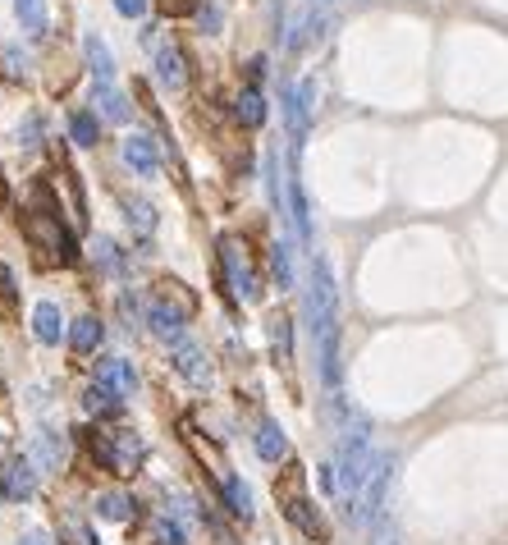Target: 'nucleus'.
<instances>
[{
	"label": "nucleus",
	"mask_w": 508,
	"mask_h": 545,
	"mask_svg": "<svg viewBox=\"0 0 508 545\" xmlns=\"http://www.w3.org/2000/svg\"><path fill=\"white\" fill-rule=\"evenodd\" d=\"M33 335L42 339V344H60V335H65V317H60V307H55V303H37L33 307Z\"/></svg>",
	"instance_id": "f3484780"
},
{
	"label": "nucleus",
	"mask_w": 508,
	"mask_h": 545,
	"mask_svg": "<svg viewBox=\"0 0 508 545\" xmlns=\"http://www.w3.org/2000/svg\"><path fill=\"white\" fill-rule=\"evenodd\" d=\"M97 266H101L106 275H119V271H124V257H119V248H115L110 239H97Z\"/></svg>",
	"instance_id": "c756f323"
},
{
	"label": "nucleus",
	"mask_w": 508,
	"mask_h": 545,
	"mask_svg": "<svg viewBox=\"0 0 508 545\" xmlns=\"http://www.w3.org/2000/svg\"><path fill=\"white\" fill-rule=\"evenodd\" d=\"M60 541H69V545H101L97 536L87 532V523H78V518H69V523H60Z\"/></svg>",
	"instance_id": "7c9ffc66"
},
{
	"label": "nucleus",
	"mask_w": 508,
	"mask_h": 545,
	"mask_svg": "<svg viewBox=\"0 0 508 545\" xmlns=\"http://www.w3.org/2000/svg\"><path fill=\"white\" fill-rule=\"evenodd\" d=\"M19 545H55V541H51V532L33 527V532H23V536H19Z\"/></svg>",
	"instance_id": "e433bc0d"
},
{
	"label": "nucleus",
	"mask_w": 508,
	"mask_h": 545,
	"mask_svg": "<svg viewBox=\"0 0 508 545\" xmlns=\"http://www.w3.org/2000/svg\"><path fill=\"white\" fill-rule=\"evenodd\" d=\"M28 234H33V239H42L46 252H55L60 262H78V243L65 234V225H60V216H55V211H33V220H28Z\"/></svg>",
	"instance_id": "7ed1b4c3"
},
{
	"label": "nucleus",
	"mask_w": 508,
	"mask_h": 545,
	"mask_svg": "<svg viewBox=\"0 0 508 545\" xmlns=\"http://www.w3.org/2000/svg\"><path fill=\"white\" fill-rule=\"evenodd\" d=\"M234 115L243 129H261V124H266V97H261L257 88H243L234 101Z\"/></svg>",
	"instance_id": "aec40b11"
},
{
	"label": "nucleus",
	"mask_w": 508,
	"mask_h": 545,
	"mask_svg": "<svg viewBox=\"0 0 508 545\" xmlns=\"http://www.w3.org/2000/svg\"><path fill=\"white\" fill-rule=\"evenodd\" d=\"M271 271H275V280H280V289H293V262H289V243H275L271 248Z\"/></svg>",
	"instance_id": "cd10ccee"
},
{
	"label": "nucleus",
	"mask_w": 508,
	"mask_h": 545,
	"mask_svg": "<svg viewBox=\"0 0 508 545\" xmlns=\"http://www.w3.org/2000/svg\"><path fill=\"white\" fill-rule=\"evenodd\" d=\"M28 458H33L37 468L55 472L60 463H65V436H55V431H42V436L33 440V449H28Z\"/></svg>",
	"instance_id": "dca6fc26"
},
{
	"label": "nucleus",
	"mask_w": 508,
	"mask_h": 545,
	"mask_svg": "<svg viewBox=\"0 0 508 545\" xmlns=\"http://www.w3.org/2000/svg\"><path fill=\"white\" fill-rule=\"evenodd\" d=\"M289 211H293V229H298V239L312 248V216H307V193H303V179H298V170L289 175Z\"/></svg>",
	"instance_id": "2eb2a0df"
},
{
	"label": "nucleus",
	"mask_w": 508,
	"mask_h": 545,
	"mask_svg": "<svg viewBox=\"0 0 508 545\" xmlns=\"http://www.w3.org/2000/svg\"><path fill=\"white\" fill-rule=\"evenodd\" d=\"M119 207H124V220H129V225L138 229V234H152V229H156V211H152V202H142V197H124Z\"/></svg>",
	"instance_id": "4be33fe9"
},
{
	"label": "nucleus",
	"mask_w": 508,
	"mask_h": 545,
	"mask_svg": "<svg viewBox=\"0 0 508 545\" xmlns=\"http://www.w3.org/2000/svg\"><path fill=\"white\" fill-rule=\"evenodd\" d=\"M152 541L156 545H188V536H184V527L174 523L170 513H161V518L152 523Z\"/></svg>",
	"instance_id": "bb28decb"
},
{
	"label": "nucleus",
	"mask_w": 508,
	"mask_h": 545,
	"mask_svg": "<svg viewBox=\"0 0 508 545\" xmlns=\"http://www.w3.org/2000/svg\"><path fill=\"white\" fill-rule=\"evenodd\" d=\"M19 147H28V152L42 147V120H37V115H28V120L19 124Z\"/></svg>",
	"instance_id": "473e14b6"
},
{
	"label": "nucleus",
	"mask_w": 508,
	"mask_h": 545,
	"mask_svg": "<svg viewBox=\"0 0 508 545\" xmlns=\"http://www.w3.org/2000/svg\"><path fill=\"white\" fill-rule=\"evenodd\" d=\"M115 10L124 14V19H142V14H147V0H115Z\"/></svg>",
	"instance_id": "f704fd0d"
},
{
	"label": "nucleus",
	"mask_w": 508,
	"mask_h": 545,
	"mask_svg": "<svg viewBox=\"0 0 508 545\" xmlns=\"http://www.w3.org/2000/svg\"><path fill=\"white\" fill-rule=\"evenodd\" d=\"M0 454H5V436H0Z\"/></svg>",
	"instance_id": "ea45409f"
},
{
	"label": "nucleus",
	"mask_w": 508,
	"mask_h": 545,
	"mask_svg": "<svg viewBox=\"0 0 508 545\" xmlns=\"http://www.w3.org/2000/svg\"><path fill=\"white\" fill-rule=\"evenodd\" d=\"M266 188H271V207L284 211V193H280V161L266 156Z\"/></svg>",
	"instance_id": "2f4dec72"
},
{
	"label": "nucleus",
	"mask_w": 508,
	"mask_h": 545,
	"mask_svg": "<svg viewBox=\"0 0 508 545\" xmlns=\"http://www.w3.org/2000/svg\"><path fill=\"white\" fill-rule=\"evenodd\" d=\"M330 5H339V0H307V10H330Z\"/></svg>",
	"instance_id": "58836bf2"
},
{
	"label": "nucleus",
	"mask_w": 508,
	"mask_h": 545,
	"mask_svg": "<svg viewBox=\"0 0 508 545\" xmlns=\"http://www.w3.org/2000/svg\"><path fill=\"white\" fill-rule=\"evenodd\" d=\"M257 454H261V463H284L289 458V436H284L280 422L257 426Z\"/></svg>",
	"instance_id": "f8f14e48"
},
{
	"label": "nucleus",
	"mask_w": 508,
	"mask_h": 545,
	"mask_svg": "<svg viewBox=\"0 0 508 545\" xmlns=\"http://www.w3.org/2000/svg\"><path fill=\"white\" fill-rule=\"evenodd\" d=\"M69 133H74L78 147H97L101 120H97V115H87V110H74V115H69Z\"/></svg>",
	"instance_id": "5701e85b"
},
{
	"label": "nucleus",
	"mask_w": 508,
	"mask_h": 545,
	"mask_svg": "<svg viewBox=\"0 0 508 545\" xmlns=\"http://www.w3.org/2000/svg\"><path fill=\"white\" fill-rule=\"evenodd\" d=\"M101 339H106V326H101L97 317H78L74 326H69V344H74V353H97Z\"/></svg>",
	"instance_id": "6ab92c4d"
},
{
	"label": "nucleus",
	"mask_w": 508,
	"mask_h": 545,
	"mask_svg": "<svg viewBox=\"0 0 508 545\" xmlns=\"http://www.w3.org/2000/svg\"><path fill=\"white\" fill-rule=\"evenodd\" d=\"M312 101H316V88H312V83H298V88L284 92V115H289L293 152H298V147H303V138H307V120H312Z\"/></svg>",
	"instance_id": "20e7f679"
},
{
	"label": "nucleus",
	"mask_w": 508,
	"mask_h": 545,
	"mask_svg": "<svg viewBox=\"0 0 508 545\" xmlns=\"http://www.w3.org/2000/svg\"><path fill=\"white\" fill-rule=\"evenodd\" d=\"M174 371H179L188 385H197V390H206V385H211V362H206V353L197 349L193 339L174 344Z\"/></svg>",
	"instance_id": "0eeeda50"
},
{
	"label": "nucleus",
	"mask_w": 508,
	"mask_h": 545,
	"mask_svg": "<svg viewBox=\"0 0 508 545\" xmlns=\"http://www.w3.org/2000/svg\"><path fill=\"white\" fill-rule=\"evenodd\" d=\"M271 339H275V353H280V362L293 358V321L289 317H275L271 321Z\"/></svg>",
	"instance_id": "c85d7f7f"
},
{
	"label": "nucleus",
	"mask_w": 508,
	"mask_h": 545,
	"mask_svg": "<svg viewBox=\"0 0 508 545\" xmlns=\"http://www.w3.org/2000/svg\"><path fill=\"white\" fill-rule=\"evenodd\" d=\"M83 408L87 413H97V417H110V413H119V394L110 390V385H92V390H87V399H83Z\"/></svg>",
	"instance_id": "b1692460"
},
{
	"label": "nucleus",
	"mask_w": 508,
	"mask_h": 545,
	"mask_svg": "<svg viewBox=\"0 0 508 545\" xmlns=\"http://www.w3.org/2000/svg\"><path fill=\"white\" fill-rule=\"evenodd\" d=\"M0 495H10V500H33L37 495V463L28 454L14 458L10 468H5V481H0Z\"/></svg>",
	"instance_id": "6e6552de"
},
{
	"label": "nucleus",
	"mask_w": 508,
	"mask_h": 545,
	"mask_svg": "<svg viewBox=\"0 0 508 545\" xmlns=\"http://www.w3.org/2000/svg\"><path fill=\"white\" fill-rule=\"evenodd\" d=\"M284 513H289V523H293V527H303V532L312 536V541H321V536H325L321 518H316V513H312V504H307V500H298V495H289V500H284Z\"/></svg>",
	"instance_id": "412c9836"
},
{
	"label": "nucleus",
	"mask_w": 508,
	"mask_h": 545,
	"mask_svg": "<svg viewBox=\"0 0 508 545\" xmlns=\"http://www.w3.org/2000/svg\"><path fill=\"white\" fill-rule=\"evenodd\" d=\"M14 19H19L23 37H46V28H51L46 0H14Z\"/></svg>",
	"instance_id": "4468645a"
},
{
	"label": "nucleus",
	"mask_w": 508,
	"mask_h": 545,
	"mask_svg": "<svg viewBox=\"0 0 508 545\" xmlns=\"http://www.w3.org/2000/svg\"><path fill=\"white\" fill-rule=\"evenodd\" d=\"M380 545H394V541H380Z\"/></svg>",
	"instance_id": "a19ab883"
},
{
	"label": "nucleus",
	"mask_w": 508,
	"mask_h": 545,
	"mask_svg": "<svg viewBox=\"0 0 508 545\" xmlns=\"http://www.w3.org/2000/svg\"><path fill=\"white\" fill-rule=\"evenodd\" d=\"M97 381L110 385V390L124 399V394L138 390V371H133L129 358H101V362H97Z\"/></svg>",
	"instance_id": "9d476101"
},
{
	"label": "nucleus",
	"mask_w": 508,
	"mask_h": 545,
	"mask_svg": "<svg viewBox=\"0 0 508 545\" xmlns=\"http://www.w3.org/2000/svg\"><path fill=\"white\" fill-rule=\"evenodd\" d=\"M184 321H188V312L184 307H170V298H156V303L147 307V326H152V335L165 339V344H184Z\"/></svg>",
	"instance_id": "39448f33"
},
{
	"label": "nucleus",
	"mask_w": 508,
	"mask_h": 545,
	"mask_svg": "<svg viewBox=\"0 0 508 545\" xmlns=\"http://www.w3.org/2000/svg\"><path fill=\"white\" fill-rule=\"evenodd\" d=\"M220 266H225V275H229V289H234L243 303H257L261 298V280H257V271H252V262H248V248L238 239H220Z\"/></svg>",
	"instance_id": "f03ea898"
},
{
	"label": "nucleus",
	"mask_w": 508,
	"mask_h": 545,
	"mask_svg": "<svg viewBox=\"0 0 508 545\" xmlns=\"http://www.w3.org/2000/svg\"><path fill=\"white\" fill-rule=\"evenodd\" d=\"M0 78H10V83H23V78H28V60H23V51L10 42H0Z\"/></svg>",
	"instance_id": "a878e982"
},
{
	"label": "nucleus",
	"mask_w": 508,
	"mask_h": 545,
	"mask_svg": "<svg viewBox=\"0 0 508 545\" xmlns=\"http://www.w3.org/2000/svg\"><path fill=\"white\" fill-rule=\"evenodd\" d=\"M156 78H161L170 92H179L188 83V60H184V51H179L174 42L156 46Z\"/></svg>",
	"instance_id": "1a4fd4ad"
},
{
	"label": "nucleus",
	"mask_w": 508,
	"mask_h": 545,
	"mask_svg": "<svg viewBox=\"0 0 508 545\" xmlns=\"http://www.w3.org/2000/svg\"><path fill=\"white\" fill-rule=\"evenodd\" d=\"M92 509H97V518H106V523H129L138 504H133V495H124V491H101Z\"/></svg>",
	"instance_id": "a211bd4d"
},
{
	"label": "nucleus",
	"mask_w": 508,
	"mask_h": 545,
	"mask_svg": "<svg viewBox=\"0 0 508 545\" xmlns=\"http://www.w3.org/2000/svg\"><path fill=\"white\" fill-rule=\"evenodd\" d=\"M92 106H97V115L106 124H129L133 120L129 97H124L119 88H110V83H97V92H92Z\"/></svg>",
	"instance_id": "9b49d317"
},
{
	"label": "nucleus",
	"mask_w": 508,
	"mask_h": 545,
	"mask_svg": "<svg viewBox=\"0 0 508 545\" xmlns=\"http://www.w3.org/2000/svg\"><path fill=\"white\" fill-rule=\"evenodd\" d=\"M225 500H229V513L248 523V518H252V491L238 477H225Z\"/></svg>",
	"instance_id": "393cba45"
},
{
	"label": "nucleus",
	"mask_w": 508,
	"mask_h": 545,
	"mask_svg": "<svg viewBox=\"0 0 508 545\" xmlns=\"http://www.w3.org/2000/svg\"><path fill=\"white\" fill-rule=\"evenodd\" d=\"M248 74H252V78H266V60H261V55H257V60H252V65H248Z\"/></svg>",
	"instance_id": "4c0bfd02"
},
{
	"label": "nucleus",
	"mask_w": 508,
	"mask_h": 545,
	"mask_svg": "<svg viewBox=\"0 0 508 545\" xmlns=\"http://www.w3.org/2000/svg\"><path fill=\"white\" fill-rule=\"evenodd\" d=\"M197 19H202L206 33H216V28H220V10H216V5H206V10H197Z\"/></svg>",
	"instance_id": "c9c22d12"
},
{
	"label": "nucleus",
	"mask_w": 508,
	"mask_h": 545,
	"mask_svg": "<svg viewBox=\"0 0 508 545\" xmlns=\"http://www.w3.org/2000/svg\"><path fill=\"white\" fill-rule=\"evenodd\" d=\"M124 161H129V170L138 179L161 175V152H156V138H147V133H129L124 138Z\"/></svg>",
	"instance_id": "423d86ee"
},
{
	"label": "nucleus",
	"mask_w": 508,
	"mask_h": 545,
	"mask_svg": "<svg viewBox=\"0 0 508 545\" xmlns=\"http://www.w3.org/2000/svg\"><path fill=\"white\" fill-rule=\"evenodd\" d=\"M307 321H312L316 339V358H321V381L325 390H339V294H335V275L321 257H312V284H307Z\"/></svg>",
	"instance_id": "f257e3e1"
},
{
	"label": "nucleus",
	"mask_w": 508,
	"mask_h": 545,
	"mask_svg": "<svg viewBox=\"0 0 508 545\" xmlns=\"http://www.w3.org/2000/svg\"><path fill=\"white\" fill-rule=\"evenodd\" d=\"M197 0H161V14L165 19H179V14H193Z\"/></svg>",
	"instance_id": "72a5a7b5"
},
{
	"label": "nucleus",
	"mask_w": 508,
	"mask_h": 545,
	"mask_svg": "<svg viewBox=\"0 0 508 545\" xmlns=\"http://www.w3.org/2000/svg\"><path fill=\"white\" fill-rule=\"evenodd\" d=\"M83 55H87V69H92L97 83H110V78H115V55H110V46L101 42V33L83 37Z\"/></svg>",
	"instance_id": "ddd939ff"
}]
</instances>
